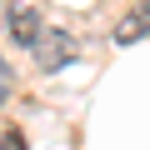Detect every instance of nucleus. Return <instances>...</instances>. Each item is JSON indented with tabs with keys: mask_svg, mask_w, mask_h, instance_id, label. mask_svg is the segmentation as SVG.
Masks as SVG:
<instances>
[{
	"mask_svg": "<svg viewBox=\"0 0 150 150\" xmlns=\"http://www.w3.org/2000/svg\"><path fill=\"white\" fill-rule=\"evenodd\" d=\"M150 35V0H140V5H130L120 20H115V45H135V40H145Z\"/></svg>",
	"mask_w": 150,
	"mask_h": 150,
	"instance_id": "nucleus-3",
	"label": "nucleus"
},
{
	"mask_svg": "<svg viewBox=\"0 0 150 150\" xmlns=\"http://www.w3.org/2000/svg\"><path fill=\"white\" fill-rule=\"evenodd\" d=\"M5 25H10V40H15V45H25V50H35V40L45 35V25H40V10H35V5H25V0H10Z\"/></svg>",
	"mask_w": 150,
	"mask_h": 150,
	"instance_id": "nucleus-2",
	"label": "nucleus"
},
{
	"mask_svg": "<svg viewBox=\"0 0 150 150\" xmlns=\"http://www.w3.org/2000/svg\"><path fill=\"white\" fill-rule=\"evenodd\" d=\"M75 55H80V40L65 35V30H45V35L35 40V65H40V75H55V70L70 65Z\"/></svg>",
	"mask_w": 150,
	"mask_h": 150,
	"instance_id": "nucleus-1",
	"label": "nucleus"
},
{
	"mask_svg": "<svg viewBox=\"0 0 150 150\" xmlns=\"http://www.w3.org/2000/svg\"><path fill=\"white\" fill-rule=\"evenodd\" d=\"M5 150H25V140H20V130H10V135H5Z\"/></svg>",
	"mask_w": 150,
	"mask_h": 150,
	"instance_id": "nucleus-4",
	"label": "nucleus"
},
{
	"mask_svg": "<svg viewBox=\"0 0 150 150\" xmlns=\"http://www.w3.org/2000/svg\"><path fill=\"white\" fill-rule=\"evenodd\" d=\"M5 95H10V70L0 65V100H5Z\"/></svg>",
	"mask_w": 150,
	"mask_h": 150,
	"instance_id": "nucleus-5",
	"label": "nucleus"
}]
</instances>
